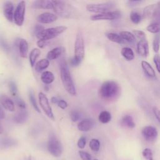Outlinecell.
<instances>
[{"mask_svg":"<svg viewBox=\"0 0 160 160\" xmlns=\"http://www.w3.org/2000/svg\"><path fill=\"white\" fill-rule=\"evenodd\" d=\"M61 79L65 90L71 95L76 96V90L66 61H62L60 63Z\"/></svg>","mask_w":160,"mask_h":160,"instance_id":"1","label":"cell"},{"mask_svg":"<svg viewBox=\"0 0 160 160\" xmlns=\"http://www.w3.org/2000/svg\"><path fill=\"white\" fill-rule=\"evenodd\" d=\"M119 91V87L116 82L106 81L102 84L99 89V95L104 99H111L118 94Z\"/></svg>","mask_w":160,"mask_h":160,"instance_id":"2","label":"cell"},{"mask_svg":"<svg viewBox=\"0 0 160 160\" xmlns=\"http://www.w3.org/2000/svg\"><path fill=\"white\" fill-rule=\"evenodd\" d=\"M52 9L56 14L62 18H69L74 14V8L71 5L63 1H52Z\"/></svg>","mask_w":160,"mask_h":160,"instance_id":"3","label":"cell"},{"mask_svg":"<svg viewBox=\"0 0 160 160\" xmlns=\"http://www.w3.org/2000/svg\"><path fill=\"white\" fill-rule=\"evenodd\" d=\"M68 28L65 26H59L44 29L38 33L36 35V37L39 40L48 41V40L52 39L63 33Z\"/></svg>","mask_w":160,"mask_h":160,"instance_id":"4","label":"cell"},{"mask_svg":"<svg viewBox=\"0 0 160 160\" xmlns=\"http://www.w3.org/2000/svg\"><path fill=\"white\" fill-rule=\"evenodd\" d=\"M84 41L82 34L81 31L77 33L74 42V56L73 58L80 64L85 55Z\"/></svg>","mask_w":160,"mask_h":160,"instance_id":"5","label":"cell"},{"mask_svg":"<svg viewBox=\"0 0 160 160\" xmlns=\"http://www.w3.org/2000/svg\"><path fill=\"white\" fill-rule=\"evenodd\" d=\"M48 151L53 156L59 157L62 152L63 148L61 142L54 134H51L48 142Z\"/></svg>","mask_w":160,"mask_h":160,"instance_id":"6","label":"cell"},{"mask_svg":"<svg viewBox=\"0 0 160 160\" xmlns=\"http://www.w3.org/2000/svg\"><path fill=\"white\" fill-rule=\"evenodd\" d=\"M116 6V2L114 1H108L98 4H89L86 6V10L89 12L98 14L110 11Z\"/></svg>","mask_w":160,"mask_h":160,"instance_id":"7","label":"cell"},{"mask_svg":"<svg viewBox=\"0 0 160 160\" xmlns=\"http://www.w3.org/2000/svg\"><path fill=\"white\" fill-rule=\"evenodd\" d=\"M38 99L40 106L46 115L51 120L55 121V118L47 96L43 92H39L38 94Z\"/></svg>","mask_w":160,"mask_h":160,"instance_id":"8","label":"cell"},{"mask_svg":"<svg viewBox=\"0 0 160 160\" xmlns=\"http://www.w3.org/2000/svg\"><path fill=\"white\" fill-rule=\"evenodd\" d=\"M25 11L26 2L24 1H21L18 3L13 14V19L16 25L21 26L23 24Z\"/></svg>","mask_w":160,"mask_h":160,"instance_id":"9","label":"cell"},{"mask_svg":"<svg viewBox=\"0 0 160 160\" xmlns=\"http://www.w3.org/2000/svg\"><path fill=\"white\" fill-rule=\"evenodd\" d=\"M122 16V13L119 10L110 11L101 14H97L91 16L92 21L99 20H116L119 19Z\"/></svg>","mask_w":160,"mask_h":160,"instance_id":"10","label":"cell"},{"mask_svg":"<svg viewBox=\"0 0 160 160\" xmlns=\"http://www.w3.org/2000/svg\"><path fill=\"white\" fill-rule=\"evenodd\" d=\"M159 2L158 4H150L144 8L142 16L146 18H152L159 20Z\"/></svg>","mask_w":160,"mask_h":160,"instance_id":"11","label":"cell"},{"mask_svg":"<svg viewBox=\"0 0 160 160\" xmlns=\"http://www.w3.org/2000/svg\"><path fill=\"white\" fill-rule=\"evenodd\" d=\"M142 135L147 141H153L158 136V131L152 126H147L142 129Z\"/></svg>","mask_w":160,"mask_h":160,"instance_id":"12","label":"cell"},{"mask_svg":"<svg viewBox=\"0 0 160 160\" xmlns=\"http://www.w3.org/2000/svg\"><path fill=\"white\" fill-rule=\"evenodd\" d=\"M58 18V17L56 14L49 12H45L39 14L37 18V20L39 23L49 24L56 21Z\"/></svg>","mask_w":160,"mask_h":160,"instance_id":"13","label":"cell"},{"mask_svg":"<svg viewBox=\"0 0 160 160\" xmlns=\"http://www.w3.org/2000/svg\"><path fill=\"white\" fill-rule=\"evenodd\" d=\"M137 52L142 58H146L148 56L149 54V46L146 39L139 41L137 44Z\"/></svg>","mask_w":160,"mask_h":160,"instance_id":"14","label":"cell"},{"mask_svg":"<svg viewBox=\"0 0 160 160\" xmlns=\"http://www.w3.org/2000/svg\"><path fill=\"white\" fill-rule=\"evenodd\" d=\"M3 12L6 19L9 22H12L14 14V6L12 2L6 1L4 3Z\"/></svg>","mask_w":160,"mask_h":160,"instance_id":"15","label":"cell"},{"mask_svg":"<svg viewBox=\"0 0 160 160\" xmlns=\"http://www.w3.org/2000/svg\"><path fill=\"white\" fill-rule=\"evenodd\" d=\"M32 7L34 9H51L53 8L52 1L49 0H38L35 1L32 4Z\"/></svg>","mask_w":160,"mask_h":160,"instance_id":"16","label":"cell"},{"mask_svg":"<svg viewBox=\"0 0 160 160\" xmlns=\"http://www.w3.org/2000/svg\"><path fill=\"white\" fill-rule=\"evenodd\" d=\"M0 102L2 106L9 111H14L15 110L14 103L11 99L6 95L0 96Z\"/></svg>","mask_w":160,"mask_h":160,"instance_id":"17","label":"cell"},{"mask_svg":"<svg viewBox=\"0 0 160 160\" xmlns=\"http://www.w3.org/2000/svg\"><path fill=\"white\" fill-rule=\"evenodd\" d=\"M18 47L21 57L26 58L28 52V43L24 39H20L18 41Z\"/></svg>","mask_w":160,"mask_h":160,"instance_id":"18","label":"cell"},{"mask_svg":"<svg viewBox=\"0 0 160 160\" xmlns=\"http://www.w3.org/2000/svg\"><path fill=\"white\" fill-rule=\"evenodd\" d=\"M94 122L91 119H84L78 124V129L81 131H88L93 127Z\"/></svg>","mask_w":160,"mask_h":160,"instance_id":"19","label":"cell"},{"mask_svg":"<svg viewBox=\"0 0 160 160\" xmlns=\"http://www.w3.org/2000/svg\"><path fill=\"white\" fill-rule=\"evenodd\" d=\"M28 118V112L26 109H21L18 111L13 117V121L18 124L25 122Z\"/></svg>","mask_w":160,"mask_h":160,"instance_id":"20","label":"cell"},{"mask_svg":"<svg viewBox=\"0 0 160 160\" xmlns=\"http://www.w3.org/2000/svg\"><path fill=\"white\" fill-rule=\"evenodd\" d=\"M141 68L147 76L152 78L156 76V72L152 66L146 61H141Z\"/></svg>","mask_w":160,"mask_h":160,"instance_id":"21","label":"cell"},{"mask_svg":"<svg viewBox=\"0 0 160 160\" xmlns=\"http://www.w3.org/2000/svg\"><path fill=\"white\" fill-rule=\"evenodd\" d=\"M121 124L122 126L129 128V129H132L136 126L135 122H134L133 118H132L131 116L128 114L125 115L122 118L121 120Z\"/></svg>","mask_w":160,"mask_h":160,"instance_id":"22","label":"cell"},{"mask_svg":"<svg viewBox=\"0 0 160 160\" xmlns=\"http://www.w3.org/2000/svg\"><path fill=\"white\" fill-rule=\"evenodd\" d=\"M62 51L63 50L61 47H56L53 48L47 53V59L49 61L58 58L62 53Z\"/></svg>","mask_w":160,"mask_h":160,"instance_id":"23","label":"cell"},{"mask_svg":"<svg viewBox=\"0 0 160 160\" xmlns=\"http://www.w3.org/2000/svg\"><path fill=\"white\" fill-rule=\"evenodd\" d=\"M41 79L44 84H49L54 81V76L52 72L45 71L41 74Z\"/></svg>","mask_w":160,"mask_h":160,"instance_id":"24","label":"cell"},{"mask_svg":"<svg viewBox=\"0 0 160 160\" xmlns=\"http://www.w3.org/2000/svg\"><path fill=\"white\" fill-rule=\"evenodd\" d=\"M49 65V61L47 59H42L38 61L34 65L35 71L38 72H40L43 70L47 69Z\"/></svg>","mask_w":160,"mask_h":160,"instance_id":"25","label":"cell"},{"mask_svg":"<svg viewBox=\"0 0 160 160\" xmlns=\"http://www.w3.org/2000/svg\"><path fill=\"white\" fill-rule=\"evenodd\" d=\"M121 54L122 57L128 61H132L134 58V54L132 49L128 47H124L121 49Z\"/></svg>","mask_w":160,"mask_h":160,"instance_id":"26","label":"cell"},{"mask_svg":"<svg viewBox=\"0 0 160 160\" xmlns=\"http://www.w3.org/2000/svg\"><path fill=\"white\" fill-rule=\"evenodd\" d=\"M40 54H41V51L38 48H34L31 51L29 54V62L31 67L34 66L36 64V61L37 59L39 58V56H40Z\"/></svg>","mask_w":160,"mask_h":160,"instance_id":"27","label":"cell"},{"mask_svg":"<svg viewBox=\"0 0 160 160\" xmlns=\"http://www.w3.org/2000/svg\"><path fill=\"white\" fill-rule=\"evenodd\" d=\"M119 36L126 42H133L135 41L136 38L134 34L129 31H121L119 33Z\"/></svg>","mask_w":160,"mask_h":160,"instance_id":"28","label":"cell"},{"mask_svg":"<svg viewBox=\"0 0 160 160\" xmlns=\"http://www.w3.org/2000/svg\"><path fill=\"white\" fill-rule=\"evenodd\" d=\"M107 38L112 42H116L118 44H124L126 42L119 36V34L114 32H108L106 34Z\"/></svg>","mask_w":160,"mask_h":160,"instance_id":"29","label":"cell"},{"mask_svg":"<svg viewBox=\"0 0 160 160\" xmlns=\"http://www.w3.org/2000/svg\"><path fill=\"white\" fill-rule=\"evenodd\" d=\"M98 119L102 124L108 123L111 120V114L108 111H102L99 114Z\"/></svg>","mask_w":160,"mask_h":160,"instance_id":"30","label":"cell"},{"mask_svg":"<svg viewBox=\"0 0 160 160\" xmlns=\"http://www.w3.org/2000/svg\"><path fill=\"white\" fill-rule=\"evenodd\" d=\"M142 15L137 10H133L131 12L129 15V18L131 22L134 24H139L142 20Z\"/></svg>","mask_w":160,"mask_h":160,"instance_id":"31","label":"cell"},{"mask_svg":"<svg viewBox=\"0 0 160 160\" xmlns=\"http://www.w3.org/2000/svg\"><path fill=\"white\" fill-rule=\"evenodd\" d=\"M29 101L32 105V106L33 107V108L34 109L35 111H36L38 112H41V111L39 108V106L37 104L36 100V98L34 96V94L33 92V91L32 90H29Z\"/></svg>","mask_w":160,"mask_h":160,"instance_id":"32","label":"cell"},{"mask_svg":"<svg viewBox=\"0 0 160 160\" xmlns=\"http://www.w3.org/2000/svg\"><path fill=\"white\" fill-rule=\"evenodd\" d=\"M17 143L16 141L12 138H4L1 140L0 145L4 148H9L16 145Z\"/></svg>","mask_w":160,"mask_h":160,"instance_id":"33","label":"cell"},{"mask_svg":"<svg viewBox=\"0 0 160 160\" xmlns=\"http://www.w3.org/2000/svg\"><path fill=\"white\" fill-rule=\"evenodd\" d=\"M146 30L151 33L156 34L159 31V23L157 22H154L149 24L146 27Z\"/></svg>","mask_w":160,"mask_h":160,"instance_id":"34","label":"cell"},{"mask_svg":"<svg viewBox=\"0 0 160 160\" xmlns=\"http://www.w3.org/2000/svg\"><path fill=\"white\" fill-rule=\"evenodd\" d=\"M89 147L93 151H98L100 148V142L97 139H92L89 142Z\"/></svg>","mask_w":160,"mask_h":160,"instance_id":"35","label":"cell"},{"mask_svg":"<svg viewBox=\"0 0 160 160\" xmlns=\"http://www.w3.org/2000/svg\"><path fill=\"white\" fill-rule=\"evenodd\" d=\"M8 87H9L11 94L13 96H16L18 93V88L15 82L13 81H10L8 82Z\"/></svg>","mask_w":160,"mask_h":160,"instance_id":"36","label":"cell"},{"mask_svg":"<svg viewBox=\"0 0 160 160\" xmlns=\"http://www.w3.org/2000/svg\"><path fill=\"white\" fill-rule=\"evenodd\" d=\"M152 48L154 51L157 53L159 49V34H156L153 39L152 42Z\"/></svg>","mask_w":160,"mask_h":160,"instance_id":"37","label":"cell"},{"mask_svg":"<svg viewBox=\"0 0 160 160\" xmlns=\"http://www.w3.org/2000/svg\"><path fill=\"white\" fill-rule=\"evenodd\" d=\"M142 156L146 160H153L152 152L149 148H145L143 150Z\"/></svg>","mask_w":160,"mask_h":160,"instance_id":"38","label":"cell"},{"mask_svg":"<svg viewBox=\"0 0 160 160\" xmlns=\"http://www.w3.org/2000/svg\"><path fill=\"white\" fill-rule=\"evenodd\" d=\"M70 117H71V119L72 120V121L76 122L80 119L81 114H80L79 112H78V111L73 110L70 113Z\"/></svg>","mask_w":160,"mask_h":160,"instance_id":"39","label":"cell"},{"mask_svg":"<svg viewBox=\"0 0 160 160\" xmlns=\"http://www.w3.org/2000/svg\"><path fill=\"white\" fill-rule=\"evenodd\" d=\"M132 34H134V36H136L140 40L146 39V34L142 31H141V30H134Z\"/></svg>","mask_w":160,"mask_h":160,"instance_id":"40","label":"cell"},{"mask_svg":"<svg viewBox=\"0 0 160 160\" xmlns=\"http://www.w3.org/2000/svg\"><path fill=\"white\" fill-rule=\"evenodd\" d=\"M0 47L5 51L9 52L10 51V47L7 42L2 38H0Z\"/></svg>","mask_w":160,"mask_h":160,"instance_id":"41","label":"cell"},{"mask_svg":"<svg viewBox=\"0 0 160 160\" xmlns=\"http://www.w3.org/2000/svg\"><path fill=\"white\" fill-rule=\"evenodd\" d=\"M15 102L19 108H20L21 109H25V108L26 107V103L21 98H20L19 97L16 98Z\"/></svg>","mask_w":160,"mask_h":160,"instance_id":"42","label":"cell"},{"mask_svg":"<svg viewBox=\"0 0 160 160\" xmlns=\"http://www.w3.org/2000/svg\"><path fill=\"white\" fill-rule=\"evenodd\" d=\"M79 154L82 160H91V155L87 152L80 151H79Z\"/></svg>","mask_w":160,"mask_h":160,"instance_id":"43","label":"cell"},{"mask_svg":"<svg viewBox=\"0 0 160 160\" xmlns=\"http://www.w3.org/2000/svg\"><path fill=\"white\" fill-rule=\"evenodd\" d=\"M86 144V138L84 136H81L78 141V146L80 149H83Z\"/></svg>","mask_w":160,"mask_h":160,"instance_id":"44","label":"cell"},{"mask_svg":"<svg viewBox=\"0 0 160 160\" xmlns=\"http://www.w3.org/2000/svg\"><path fill=\"white\" fill-rule=\"evenodd\" d=\"M153 61H154V63L156 66V69L158 70V71L159 72H160V62H159V56L158 54H156L154 55V58H153Z\"/></svg>","mask_w":160,"mask_h":160,"instance_id":"45","label":"cell"},{"mask_svg":"<svg viewBox=\"0 0 160 160\" xmlns=\"http://www.w3.org/2000/svg\"><path fill=\"white\" fill-rule=\"evenodd\" d=\"M43 29H44V27L41 24H36L34 29V32L36 34V36L41 31H42Z\"/></svg>","mask_w":160,"mask_h":160,"instance_id":"46","label":"cell"},{"mask_svg":"<svg viewBox=\"0 0 160 160\" xmlns=\"http://www.w3.org/2000/svg\"><path fill=\"white\" fill-rule=\"evenodd\" d=\"M142 2V1H128L127 4L129 7H135Z\"/></svg>","mask_w":160,"mask_h":160,"instance_id":"47","label":"cell"},{"mask_svg":"<svg viewBox=\"0 0 160 160\" xmlns=\"http://www.w3.org/2000/svg\"><path fill=\"white\" fill-rule=\"evenodd\" d=\"M58 106L62 109H65L68 107V103L63 99H60L58 102Z\"/></svg>","mask_w":160,"mask_h":160,"instance_id":"48","label":"cell"},{"mask_svg":"<svg viewBox=\"0 0 160 160\" xmlns=\"http://www.w3.org/2000/svg\"><path fill=\"white\" fill-rule=\"evenodd\" d=\"M152 112L155 116V118L157 119L158 121H159V110L156 106H154L152 108Z\"/></svg>","mask_w":160,"mask_h":160,"instance_id":"49","label":"cell"},{"mask_svg":"<svg viewBox=\"0 0 160 160\" xmlns=\"http://www.w3.org/2000/svg\"><path fill=\"white\" fill-rule=\"evenodd\" d=\"M47 41H42V40H38L37 41V46L39 48H45V46L47 45Z\"/></svg>","mask_w":160,"mask_h":160,"instance_id":"50","label":"cell"},{"mask_svg":"<svg viewBox=\"0 0 160 160\" xmlns=\"http://www.w3.org/2000/svg\"><path fill=\"white\" fill-rule=\"evenodd\" d=\"M5 116H6V115H5L4 111L0 107V119H4L5 118Z\"/></svg>","mask_w":160,"mask_h":160,"instance_id":"51","label":"cell"},{"mask_svg":"<svg viewBox=\"0 0 160 160\" xmlns=\"http://www.w3.org/2000/svg\"><path fill=\"white\" fill-rule=\"evenodd\" d=\"M58 101H59V99L56 98V97H52L51 98V102L52 103H53V104H58Z\"/></svg>","mask_w":160,"mask_h":160,"instance_id":"52","label":"cell"},{"mask_svg":"<svg viewBox=\"0 0 160 160\" xmlns=\"http://www.w3.org/2000/svg\"><path fill=\"white\" fill-rule=\"evenodd\" d=\"M2 132H3V129H2V126L0 124V134H2Z\"/></svg>","mask_w":160,"mask_h":160,"instance_id":"53","label":"cell"},{"mask_svg":"<svg viewBox=\"0 0 160 160\" xmlns=\"http://www.w3.org/2000/svg\"><path fill=\"white\" fill-rule=\"evenodd\" d=\"M94 160H98V159H94Z\"/></svg>","mask_w":160,"mask_h":160,"instance_id":"54","label":"cell"}]
</instances>
